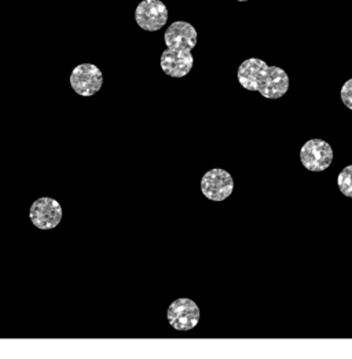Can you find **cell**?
<instances>
[{"instance_id":"obj_1","label":"cell","mask_w":352,"mask_h":359,"mask_svg":"<svg viewBox=\"0 0 352 359\" xmlns=\"http://www.w3.org/2000/svg\"><path fill=\"white\" fill-rule=\"evenodd\" d=\"M238 81L248 91H259L267 100H280L289 90V76L263 60L249 58L238 68Z\"/></svg>"},{"instance_id":"obj_2","label":"cell","mask_w":352,"mask_h":359,"mask_svg":"<svg viewBox=\"0 0 352 359\" xmlns=\"http://www.w3.org/2000/svg\"><path fill=\"white\" fill-rule=\"evenodd\" d=\"M333 149L323 140H310L300 150V161L303 167L313 172L327 170L333 161Z\"/></svg>"},{"instance_id":"obj_3","label":"cell","mask_w":352,"mask_h":359,"mask_svg":"<svg viewBox=\"0 0 352 359\" xmlns=\"http://www.w3.org/2000/svg\"><path fill=\"white\" fill-rule=\"evenodd\" d=\"M73 91L81 97L95 95L104 86V74L93 64L77 65L71 74Z\"/></svg>"},{"instance_id":"obj_4","label":"cell","mask_w":352,"mask_h":359,"mask_svg":"<svg viewBox=\"0 0 352 359\" xmlns=\"http://www.w3.org/2000/svg\"><path fill=\"white\" fill-rule=\"evenodd\" d=\"M167 320L170 325L179 332H187L197 326L200 321V309L196 302L187 297L176 299L171 303L167 311Z\"/></svg>"},{"instance_id":"obj_5","label":"cell","mask_w":352,"mask_h":359,"mask_svg":"<svg viewBox=\"0 0 352 359\" xmlns=\"http://www.w3.org/2000/svg\"><path fill=\"white\" fill-rule=\"evenodd\" d=\"M138 27L147 32H157L168 21V8L161 0H143L135 10Z\"/></svg>"},{"instance_id":"obj_6","label":"cell","mask_w":352,"mask_h":359,"mask_svg":"<svg viewBox=\"0 0 352 359\" xmlns=\"http://www.w3.org/2000/svg\"><path fill=\"white\" fill-rule=\"evenodd\" d=\"M29 219L34 226L40 230H53L62 220V207L54 198H37L31 205Z\"/></svg>"},{"instance_id":"obj_7","label":"cell","mask_w":352,"mask_h":359,"mask_svg":"<svg viewBox=\"0 0 352 359\" xmlns=\"http://www.w3.org/2000/svg\"><path fill=\"white\" fill-rule=\"evenodd\" d=\"M233 190V177L222 168H213L211 171L205 172V175L201 180V191L211 201L220 203L227 200L231 196Z\"/></svg>"},{"instance_id":"obj_8","label":"cell","mask_w":352,"mask_h":359,"mask_svg":"<svg viewBox=\"0 0 352 359\" xmlns=\"http://www.w3.org/2000/svg\"><path fill=\"white\" fill-rule=\"evenodd\" d=\"M193 64H194V58L190 50L167 48L161 54V60H160L163 72L174 79L187 76L193 69Z\"/></svg>"},{"instance_id":"obj_9","label":"cell","mask_w":352,"mask_h":359,"mask_svg":"<svg viewBox=\"0 0 352 359\" xmlns=\"http://www.w3.org/2000/svg\"><path fill=\"white\" fill-rule=\"evenodd\" d=\"M198 34L196 28L186 21H175L171 24L164 35L167 48L172 50H193L197 44Z\"/></svg>"},{"instance_id":"obj_10","label":"cell","mask_w":352,"mask_h":359,"mask_svg":"<svg viewBox=\"0 0 352 359\" xmlns=\"http://www.w3.org/2000/svg\"><path fill=\"white\" fill-rule=\"evenodd\" d=\"M337 186L346 197L352 198V165H347L341 170L337 177Z\"/></svg>"},{"instance_id":"obj_11","label":"cell","mask_w":352,"mask_h":359,"mask_svg":"<svg viewBox=\"0 0 352 359\" xmlns=\"http://www.w3.org/2000/svg\"><path fill=\"white\" fill-rule=\"evenodd\" d=\"M340 95H341L343 104H344L347 108L350 109V110H352V79L347 80V81L344 83V86L341 87Z\"/></svg>"},{"instance_id":"obj_12","label":"cell","mask_w":352,"mask_h":359,"mask_svg":"<svg viewBox=\"0 0 352 359\" xmlns=\"http://www.w3.org/2000/svg\"><path fill=\"white\" fill-rule=\"evenodd\" d=\"M237 1H248V0H237Z\"/></svg>"}]
</instances>
